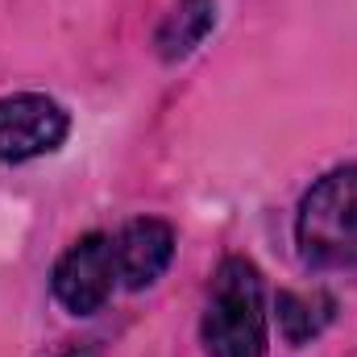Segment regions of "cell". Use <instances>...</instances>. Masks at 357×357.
<instances>
[{"mask_svg": "<svg viewBox=\"0 0 357 357\" xmlns=\"http://www.w3.org/2000/svg\"><path fill=\"white\" fill-rule=\"evenodd\" d=\"M112 258H116V278L129 291H146L150 282L162 278V270L175 258V229L158 216H137L112 241Z\"/></svg>", "mask_w": 357, "mask_h": 357, "instance_id": "cell-5", "label": "cell"}, {"mask_svg": "<svg viewBox=\"0 0 357 357\" xmlns=\"http://www.w3.org/2000/svg\"><path fill=\"white\" fill-rule=\"evenodd\" d=\"M295 245L316 270H357V167L312 183L295 212Z\"/></svg>", "mask_w": 357, "mask_h": 357, "instance_id": "cell-2", "label": "cell"}, {"mask_svg": "<svg viewBox=\"0 0 357 357\" xmlns=\"http://www.w3.org/2000/svg\"><path fill=\"white\" fill-rule=\"evenodd\" d=\"M204 349L212 357H266L262 274L250 258H225L204 307Z\"/></svg>", "mask_w": 357, "mask_h": 357, "instance_id": "cell-1", "label": "cell"}, {"mask_svg": "<svg viewBox=\"0 0 357 357\" xmlns=\"http://www.w3.org/2000/svg\"><path fill=\"white\" fill-rule=\"evenodd\" d=\"M104 349H100V341H88V345H71V349H63L59 357H100Z\"/></svg>", "mask_w": 357, "mask_h": 357, "instance_id": "cell-8", "label": "cell"}, {"mask_svg": "<svg viewBox=\"0 0 357 357\" xmlns=\"http://www.w3.org/2000/svg\"><path fill=\"white\" fill-rule=\"evenodd\" d=\"M278 312V333L287 345H307L312 337H320L333 316H337V299L328 291H278L274 299Z\"/></svg>", "mask_w": 357, "mask_h": 357, "instance_id": "cell-6", "label": "cell"}, {"mask_svg": "<svg viewBox=\"0 0 357 357\" xmlns=\"http://www.w3.org/2000/svg\"><path fill=\"white\" fill-rule=\"evenodd\" d=\"M216 25V0H175V8L167 13V21L158 25V54L162 63H178L187 59Z\"/></svg>", "mask_w": 357, "mask_h": 357, "instance_id": "cell-7", "label": "cell"}, {"mask_svg": "<svg viewBox=\"0 0 357 357\" xmlns=\"http://www.w3.org/2000/svg\"><path fill=\"white\" fill-rule=\"evenodd\" d=\"M71 133V112L42 96V91H17L0 96V162H33L42 154H54Z\"/></svg>", "mask_w": 357, "mask_h": 357, "instance_id": "cell-3", "label": "cell"}, {"mask_svg": "<svg viewBox=\"0 0 357 357\" xmlns=\"http://www.w3.org/2000/svg\"><path fill=\"white\" fill-rule=\"evenodd\" d=\"M116 282V258H112V241L104 233L79 237L54 266V299L71 312V316H91L108 303Z\"/></svg>", "mask_w": 357, "mask_h": 357, "instance_id": "cell-4", "label": "cell"}]
</instances>
